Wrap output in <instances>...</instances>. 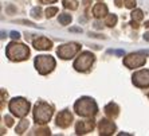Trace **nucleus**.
<instances>
[{
	"mask_svg": "<svg viewBox=\"0 0 149 136\" xmlns=\"http://www.w3.org/2000/svg\"><path fill=\"white\" fill-rule=\"evenodd\" d=\"M108 14V7L104 3H97L93 8V15L95 18H102Z\"/></svg>",
	"mask_w": 149,
	"mask_h": 136,
	"instance_id": "4468645a",
	"label": "nucleus"
},
{
	"mask_svg": "<svg viewBox=\"0 0 149 136\" xmlns=\"http://www.w3.org/2000/svg\"><path fill=\"white\" fill-rule=\"evenodd\" d=\"M130 25H132V26H133V27H136V28L139 27V25H137V23H136V22H134V20H133V22H132V23H130Z\"/></svg>",
	"mask_w": 149,
	"mask_h": 136,
	"instance_id": "c85d7f7f",
	"label": "nucleus"
},
{
	"mask_svg": "<svg viewBox=\"0 0 149 136\" xmlns=\"http://www.w3.org/2000/svg\"><path fill=\"white\" fill-rule=\"evenodd\" d=\"M145 57L141 54H129L124 60V65L129 69H136V67H141L145 65Z\"/></svg>",
	"mask_w": 149,
	"mask_h": 136,
	"instance_id": "6e6552de",
	"label": "nucleus"
},
{
	"mask_svg": "<svg viewBox=\"0 0 149 136\" xmlns=\"http://www.w3.org/2000/svg\"><path fill=\"white\" fill-rule=\"evenodd\" d=\"M63 6H65V8L77 10L78 8V1L77 0H63Z\"/></svg>",
	"mask_w": 149,
	"mask_h": 136,
	"instance_id": "f3484780",
	"label": "nucleus"
},
{
	"mask_svg": "<svg viewBox=\"0 0 149 136\" xmlns=\"http://www.w3.org/2000/svg\"><path fill=\"white\" fill-rule=\"evenodd\" d=\"M79 50H81V45H78L75 42H70V43H65V45L59 46L58 49H56V54L62 60H70L75 54H78Z\"/></svg>",
	"mask_w": 149,
	"mask_h": 136,
	"instance_id": "0eeeda50",
	"label": "nucleus"
},
{
	"mask_svg": "<svg viewBox=\"0 0 149 136\" xmlns=\"http://www.w3.org/2000/svg\"><path fill=\"white\" fill-rule=\"evenodd\" d=\"M11 113L16 117H24L30 112V102L27 100L22 97H15L10 101V105H8Z\"/></svg>",
	"mask_w": 149,
	"mask_h": 136,
	"instance_id": "20e7f679",
	"label": "nucleus"
},
{
	"mask_svg": "<svg viewBox=\"0 0 149 136\" xmlns=\"http://www.w3.org/2000/svg\"><path fill=\"white\" fill-rule=\"evenodd\" d=\"M95 127L93 120H83V121H78L75 125V132L78 135H85V133L91 132Z\"/></svg>",
	"mask_w": 149,
	"mask_h": 136,
	"instance_id": "9b49d317",
	"label": "nucleus"
},
{
	"mask_svg": "<svg viewBox=\"0 0 149 136\" xmlns=\"http://www.w3.org/2000/svg\"><path fill=\"white\" fill-rule=\"evenodd\" d=\"M35 67L43 76L49 74L55 67V60L51 55H38L35 58Z\"/></svg>",
	"mask_w": 149,
	"mask_h": 136,
	"instance_id": "39448f33",
	"label": "nucleus"
},
{
	"mask_svg": "<svg viewBox=\"0 0 149 136\" xmlns=\"http://www.w3.org/2000/svg\"><path fill=\"white\" fill-rule=\"evenodd\" d=\"M133 84L137 88H148L149 86V70H140L136 72L132 77Z\"/></svg>",
	"mask_w": 149,
	"mask_h": 136,
	"instance_id": "1a4fd4ad",
	"label": "nucleus"
},
{
	"mask_svg": "<svg viewBox=\"0 0 149 136\" xmlns=\"http://www.w3.org/2000/svg\"><path fill=\"white\" fill-rule=\"evenodd\" d=\"M19 36H20V34L17 31H12L11 32V38H14V39H19Z\"/></svg>",
	"mask_w": 149,
	"mask_h": 136,
	"instance_id": "a878e982",
	"label": "nucleus"
},
{
	"mask_svg": "<svg viewBox=\"0 0 149 136\" xmlns=\"http://www.w3.org/2000/svg\"><path fill=\"white\" fill-rule=\"evenodd\" d=\"M51 46H52V42L50 39L45 38V36H40V38L34 41V47L36 50H50Z\"/></svg>",
	"mask_w": 149,
	"mask_h": 136,
	"instance_id": "ddd939ff",
	"label": "nucleus"
},
{
	"mask_svg": "<svg viewBox=\"0 0 149 136\" xmlns=\"http://www.w3.org/2000/svg\"><path fill=\"white\" fill-rule=\"evenodd\" d=\"M27 128H28V120L27 119H23L16 125V133H17V135H22V133L24 132Z\"/></svg>",
	"mask_w": 149,
	"mask_h": 136,
	"instance_id": "dca6fc26",
	"label": "nucleus"
},
{
	"mask_svg": "<svg viewBox=\"0 0 149 136\" xmlns=\"http://www.w3.org/2000/svg\"><path fill=\"white\" fill-rule=\"evenodd\" d=\"M70 22H71V15L70 14L59 15V23H61V25H70Z\"/></svg>",
	"mask_w": 149,
	"mask_h": 136,
	"instance_id": "a211bd4d",
	"label": "nucleus"
},
{
	"mask_svg": "<svg viewBox=\"0 0 149 136\" xmlns=\"http://www.w3.org/2000/svg\"><path fill=\"white\" fill-rule=\"evenodd\" d=\"M148 97H149V93H148Z\"/></svg>",
	"mask_w": 149,
	"mask_h": 136,
	"instance_id": "2f4dec72",
	"label": "nucleus"
},
{
	"mask_svg": "<svg viewBox=\"0 0 149 136\" xmlns=\"http://www.w3.org/2000/svg\"><path fill=\"white\" fill-rule=\"evenodd\" d=\"M6 55L10 58L11 61H24L30 55V49L23 43H16V42H11L6 49Z\"/></svg>",
	"mask_w": 149,
	"mask_h": 136,
	"instance_id": "f03ea898",
	"label": "nucleus"
},
{
	"mask_svg": "<svg viewBox=\"0 0 149 136\" xmlns=\"http://www.w3.org/2000/svg\"><path fill=\"white\" fill-rule=\"evenodd\" d=\"M116 4H117L118 7H121V0H116Z\"/></svg>",
	"mask_w": 149,
	"mask_h": 136,
	"instance_id": "c756f323",
	"label": "nucleus"
},
{
	"mask_svg": "<svg viewBox=\"0 0 149 136\" xmlns=\"http://www.w3.org/2000/svg\"><path fill=\"white\" fill-rule=\"evenodd\" d=\"M56 12H58V8H56V7H50V8H47V10H46V16H47V18H52L54 15L56 14Z\"/></svg>",
	"mask_w": 149,
	"mask_h": 136,
	"instance_id": "412c9836",
	"label": "nucleus"
},
{
	"mask_svg": "<svg viewBox=\"0 0 149 136\" xmlns=\"http://www.w3.org/2000/svg\"><path fill=\"white\" fill-rule=\"evenodd\" d=\"M100 133L101 135H111V133L116 131V124L110 120H106V119H102L100 121Z\"/></svg>",
	"mask_w": 149,
	"mask_h": 136,
	"instance_id": "f8f14e48",
	"label": "nucleus"
},
{
	"mask_svg": "<svg viewBox=\"0 0 149 136\" xmlns=\"http://www.w3.org/2000/svg\"><path fill=\"white\" fill-rule=\"evenodd\" d=\"M35 133H38V135H50V129L45 128V129H36V131H34Z\"/></svg>",
	"mask_w": 149,
	"mask_h": 136,
	"instance_id": "5701e85b",
	"label": "nucleus"
},
{
	"mask_svg": "<svg viewBox=\"0 0 149 136\" xmlns=\"http://www.w3.org/2000/svg\"><path fill=\"white\" fill-rule=\"evenodd\" d=\"M144 39L149 42V32H145V34H144Z\"/></svg>",
	"mask_w": 149,
	"mask_h": 136,
	"instance_id": "cd10ccee",
	"label": "nucleus"
},
{
	"mask_svg": "<svg viewBox=\"0 0 149 136\" xmlns=\"http://www.w3.org/2000/svg\"><path fill=\"white\" fill-rule=\"evenodd\" d=\"M132 18H133V20H141L142 18H144V15H142V11L141 10H134L132 12Z\"/></svg>",
	"mask_w": 149,
	"mask_h": 136,
	"instance_id": "aec40b11",
	"label": "nucleus"
},
{
	"mask_svg": "<svg viewBox=\"0 0 149 136\" xmlns=\"http://www.w3.org/2000/svg\"><path fill=\"white\" fill-rule=\"evenodd\" d=\"M43 4H49V3H55V0H40Z\"/></svg>",
	"mask_w": 149,
	"mask_h": 136,
	"instance_id": "bb28decb",
	"label": "nucleus"
},
{
	"mask_svg": "<svg viewBox=\"0 0 149 136\" xmlns=\"http://www.w3.org/2000/svg\"><path fill=\"white\" fill-rule=\"evenodd\" d=\"M4 121L7 123L8 127H11L12 124H14V120H12V117H11V116H6V117H4Z\"/></svg>",
	"mask_w": 149,
	"mask_h": 136,
	"instance_id": "393cba45",
	"label": "nucleus"
},
{
	"mask_svg": "<svg viewBox=\"0 0 149 136\" xmlns=\"http://www.w3.org/2000/svg\"><path fill=\"white\" fill-rule=\"evenodd\" d=\"M31 15L34 18H40V8H34L31 11Z\"/></svg>",
	"mask_w": 149,
	"mask_h": 136,
	"instance_id": "b1692460",
	"label": "nucleus"
},
{
	"mask_svg": "<svg viewBox=\"0 0 149 136\" xmlns=\"http://www.w3.org/2000/svg\"><path fill=\"white\" fill-rule=\"evenodd\" d=\"M105 23L109 26V27H113V26L117 23V16H116L114 14H110L106 16V20H105Z\"/></svg>",
	"mask_w": 149,
	"mask_h": 136,
	"instance_id": "6ab92c4d",
	"label": "nucleus"
},
{
	"mask_svg": "<svg viewBox=\"0 0 149 136\" xmlns=\"http://www.w3.org/2000/svg\"><path fill=\"white\" fill-rule=\"evenodd\" d=\"M125 7L126 8H134L136 7V0H125Z\"/></svg>",
	"mask_w": 149,
	"mask_h": 136,
	"instance_id": "4be33fe9",
	"label": "nucleus"
},
{
	"mask_svg": "<svg viewBox=\"0 0 149 136\" xmlns=\"http://www.w3.org/2000/svg\"><path fill=\"white\" fill-rule=\"evenodd\" d=\"M56 125L61 127V128H67V127L73 123V115L70 113L69 111H62L59 112L58 116H56Z\"/></svg>",
	"mask_w": 149,
	"mask_h": 136,
	"instance_id": "9d476101",
	"label": "nucleus"
},
{
	"mask_svg": "<svg viewBox=\"0 0 149 136\" xmlns=\"http://www.w3.org/2000/svg\"><path fill=\"white\" fill-rule=\"evenodd\" d=\"M52 117V108L47 102L39 101L34 108V120L36 124H46Z\"/></svg>",
	"mask_w": 149,
	"mask_h": 136,
	"instance_id": "7ed1b4c3",
	"label": "nucleus"
},
{
	"mask_svg": "<svg viewBox=\"0 0 149 136\" xmlns=\"http://www.w3.org/2000/svg\"><path fill=\"white\" fill-rule=\"evenodd\" d=\"M145 26H146V27H149V20H148V22H146V23H145Z\"/></svg>",
	"mask_w": 149,
	"mask_h": 136,
	"instance_id": "7c9ffc66",
	"label": "nucleus"
},
{
	"mask_svg": "<svg viewBox=\"0 0 149 136\" xmlns=\"http://www.w3.org/2000/svg\"><path fill=\"white\" fill-rule=\"evenodd\" d=\"M95 57H94L93 53L90 51H83L79 54V57L75 60L74 62V69L77 72H87V70L91 67Z\"/></svg>",
	"mask_w": 149,
	"mask_h": 136,
	"instance_id": "423d86ee",
	"label": "nucleus"
},
{
	"mask_svg": "<svg viewBox=\"0 0 149 136\" xmlns=\"http://www.w3.org/2000/svg\"><path fill=\"white\" fill-rule=\"evenodd\" d=\"M118 111H120L118 105L113 104V102H110V104H108L105 107V113H106L109 117H116V116L118 115Z\"/></svg>",
	"mask_w": 149,
	"mask_h": 136,
	"instance_id": "2eb2a0df",
	"label": "nucleus"
},
{
	"mask_svg": "<svg viewBox=\"0 0 149 136\" xmlns=\"http://www.w3.org/2000/svg\"><path fill=\"white\" fill-rule=\"evenodd\" d=\"M74 109L78 116L82 117H93L94 115H97L98 107L95 104L93 98L90 97H82L74 104Z\"/></svg>",
	"mask_w": 149,
	"mask_h": 136,
	"instance_id": "f257e3e1",
	"label": "nucleus"
}]
</instances>
